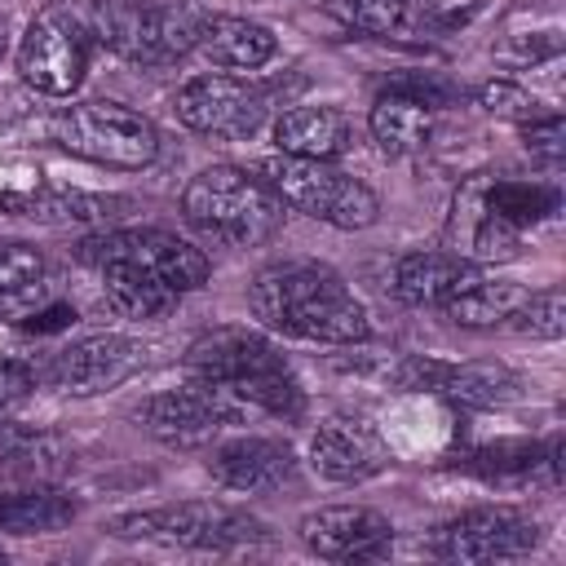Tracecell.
<instances>
[{
	"label": "cell",
	"instance_id": "obj_6",
	"mask_svg": "<svg viewBox=\"0 0 566 566\" xmlns=\"http://www.w3.org/2000/svg\"><path fill=\"white\" fill-rule=\"evenodd\" d=\"M111 535L119 539H159L172 548H243L270 535L265 522L248 517L243 509H230L221 500H181L150 513H124L111 522Z\"/></svg>",
	"mask_w": 566,
	"mask_h": 566
},
{
	"label": "cell",
	"instance_id": "obj_17",
	"mask_svg": "<svg viewBox=\"0 0 566 566\" xmlns=\"http://www.w3.org/2000/svg\"><path fill=\"white\" fill-rule=\"evenodd\" d=\"M137 420H142V429H146L150 438H159V442H168V447H203V442H212L217 429H221L217 411L208 407V398H203V389H199L195 380H186V385H177V389L150 394V398L137 407Z\"/></svg>",
	"mask_w": 566,
	"mask_h": 566
},
{
	"label": "cell",
	"instance_id": "obj_13",
	"mask_svg": "<svg viewBox=\"0 0 566 566\" xmlns=\"http://www.w3.org/2000/svg\"><path fill=\"white\" fill-rule=\"evenodd\" d=\"M301 544L327 562H376L394 548V522L367 504H323L296 522Z\"/></svg>",
	"mask_w": 566,
	"mask_h": 566
},
{
	"label": "cell",
	"instance_id": "obj_3",
	"mask_svg": "<svg viewBox=\"0 0 566 566\" xmlns=\"http://www.w3.org/2000/svg\"><path fill=\"white\" fill-rule=\"evenodd\" d=\"M186 371L195 380H230L239 385L265 416H296L301 411V385L292 380L283 354L261 332L248 327H208L186 349Z\"/></svg>",
	"mask_w": 566,
	"mask_h": 566
},
{
	"label": "cell",
	"instance_id": "obj_29",
	"mask_svg": "<svg viewBox=\"0 0 566 566\" xmlns=\"http://www.w3.org/2000/svg\"><path fill=\"white\" fill-rule=\"evenodd\" d=\"M478 102H482L491 115H504V119H513V124H526V119L548 115V111H539V97L526 93L517 80H491V84H482V88H478Z\"/></svg>",
	"mask_w": 566,
	"mask_h": 566
},
{
	"label": "cell",
	"instance_id": "obj_4",
	"mask_svg": "<svg viewBox=\"0 0 566 566\" xmlns=\"http://www.w3.org/2000/svg\"><path fill=\"white\" fill-rule=\"evenodd\" d=\"M256 177L283 199V208L305 212L336 230H363L380 217V199L367 181L340 172L332 159H301V155H265Z\"/></svg>",
	"mask_w": 566,
	"mask_h": 566
},
{
	"label": "cell",
	"instance_id": "obj_18",
	"mask_svg": "<svg viewBox=\"0 0 566 566\" xmlns=\"http://www.w3.org/2000/svg\"><path fill=\"white\" fill-rule=\"evenodd\" d=\"M433 119H438V106H433L429 93L389 88V93L376 97V106L367 115V128H371V137L385 155H416L433 137Z\"/></svg>",
	"mask_w": 566,
	"mask_h": 566
},
{
	"label": "cell",
	"instance_id": "obj_10",
	"mask_svg": "<svg viewBox=\"0 0 566 566\" xmlns=\"http://www.w3.org/2000/svg\"><path fill=\"white\" fill-rule=\"evenodd\" d=\"M539 539H544V526L531 513L509 509V504H486V509H469L451 517L447 526H438L433 553L447 562L486 566V562H517L535 553Z\"/></svg>",
	"mask_w": 566,
	"mask_h": 566
},
{
	"label": "cell",
	"instance_id": "obj_30",
	"mask_svg": "<svg viewBox=\"0 0 566 566\" xmlns=\"http://www.w3.org/2000/svg\"><path fill=\"white\" fill-rule=\"evenodd\" d=\"M482 13V0H420L416 4V22H424L429 31H460Z\"/></svg>",
	"mask_w": 566,
	"mask_h": 566
},
{
	"label": "cell",
	"instance_id": "obj_1",
	"mask_svg": "<svg viewBox=\"0 0 566 566\" xmlns=\"http://www.w3.org/2000/svg\"><path fill=\"white\" fill-rule=\"evenodd\" d=\"M248 305L270 332H283L296 340L363 345L371 336L367 305L323 261L283 256V261L261 265L248 287Z\"/></svg>",
	"mask_w": 566,
	"mask_h": 566
},
{
	"label": "cell",
	"instance_id": "obj_27",
	"mask_svg": "<svg viewBox=\"0 0 566 566\" xmlns=\"http://www.w3.org/2000/svg\"><path fill=\"white\" fill-rule=\"evenodd\" d=\"M509 327L513 332H526L535 340H562V332H566V292L562 287L526 292V301L513 310Z\"/></svg>",
	"mask_w": 566,
	"mask_h": 566
},
{
	"label": "cell",
	"instance_id": "obj_8",
	"mask_svg": "<svg viewBox=\"0 0 566 566\" xmlns=\"http://www.w3.org/2000/svg\"><path fill=\"white\" fill-rule=\"evenodd\" d=\"M18 75L44 97H71L88 71V31L66 9H40L18 40Z\"/></svg>",
	"mask_w": 566,
	"mask_h": 566
},
{
	"label": "cell",
	"instance_id": "obj_5",
	"mask_svg": "<svg viewBox=\"0 0 566 566\" xmlns=\"http://www.w3.org/2000/svg\"><path fill=\"white\" fill-rule=\"evenodd\" d=\"M53 142L88 164L102 168H146L159 155V128L111 97H88V102H71L53 115Z\"/></svg>",
	"mask_w": 566,
	"mask_h": 566
},
{
	"label": "cell",
	"instance_id": "obj_15",
	"mask_svg": "<svg viewBox=\"0 0 566 566\" xmlns=\"http://www.w3.org/2000/svg\"><path fill=\"white\" fill-rule=\"evenodd\" d=\"M208 473L226 486V491H243V495H270L296 482V451L283 438H265V433H243L230 442H217L208 455Z\"/></svg>",
	"mask_w": 566,
	"mask_h": 566
},
{
	"label": "cell",
	"instance_id": "obj_12",
	"mask_svg": "<svg viewBox=\"0 0 566 566\" xmlns=\"http://www.w3.org/2000/svg\"><path fill=\"white\" fill-rule=\"evenodd\" d=\"M389 442L363 411H332L310 433V464L327 482H367L389 469Z\"/></svg>",
	"mask_w": 566,
	"mask_h": 566
},
{
	"label": "cell",
	"instance_id": "obj_7",
	"mask_svg": "<svg viewBox=\"0 0 566 566\" xmlns=\"http://www.w3.org/2000/svg\"><path fill=\"white\" fill-rule=\"evenodd\" d=\"M75 256H80L84 265H93V261H124V265H133V270L159 279V283L172 287L177 296L199 292V287L208 283V274H212L203 248H195L190 239H181V234H172V230H155V226H146V230H106V234H93V239H84V243L75 248Z\"/></svg>",
	"mask_w": 566,
	"mask_h": 566
},
{
	"label": "cell",
	"instance_id": "obj_26",
	"mask_svg": "<svg viewBox=\"0 0 566 566\" xmlns=\"http://www.w3.org/2000/svg\"><path fill=\"white\" fill-rule=\"evenodd\" d=\"M486 212H495V217H504V221H513L517 230L522 226H535V221H544L548 212H557V195L548 190V186H526V181H500L495 190H491V203H486Z\"/></svg>",
	"mask_w": 566,
	"mask_h": 566
},
{
	"label": "cell",
	"instance_id": "obj_21",
	"mask_svg": "<svg viewBox=\"0 0 566 566\" xmlns=\"http://www.w3.org/2000/svg\"><path fill=\"white\" fill-rule=\"evenodd\" d=\"M88 270L102 283V301L124 318H159L181 301L172 287H164L159 279H150L124 261H93Z\"/></svg>",
	"mask_w": 566,
	"mask_h": 566
},
{
	"label": "cell",
	"instance_id": "obj_24",
	"mask_svg": "<svg viewBox=\"0 0 566 566\" xmlns=\"http://www.w3.org/2000/svg\"><path fill=\"white\" fill-rule=\"evenodd\" d=\"M438 394H447L464 407H495V402H509L517 394V376L500 363H469V367L447 363V371L438 380Z\"/></svg>",
	"mask_w": 566,
	"mask_h": 566
},
{
	"label": "cell",
	"instance_id": "obj_14",
	"mask_svg": "<svg viewBox=\"0 0 566 566\" xmlns=\"http://www.w3.org/2000/svg\"><path fill=\"white\" fill-rule=\"evenodd\" d=\"M142 363H146L142 340L119 336V332H97V336H84V340L57 349L49 376L57 389H66L75 398H93V394L124 385Z\"/></svg>",
	"mask_w": 566,
	"mask_h": 566
},
{
	"label": "cell",
	"instance_id": "obj_32",
	"mask_svg": "<svg viewBox=\"0 0 566 566\" xmlns=\"http://www.w3.org/2000/svg\"><path fill=\"white\" fill-rule=\"evenodd\" d=\"M27 389H31V367L18 363V358H9V354H0V407L13 402V398H22Z\"/></svg>",
	"mask_w": 566,
	"mask_h": 566
},
{
	"label": "cell",
	"instance_id": "obj_19",
	"mask_svg": "<svg viewBox=\"0 0 566 566\" xmlns=\"http://www.w3.org/2000/svg\"><path fill=\"white\" fill-rule=\"evenodd\" d=\"M349 115L340 106H292L274 124V142L283 155L301 159H336L349 150Z\"/></svg>",
	"mask_w": 566,
	"mask_h": 566
},
{
	"label": "cell",
	"instance_id": "obj_23",
	"mask_svg": "<svg viewBox=\"0 0 566 566\" xmlns=\"http://www.w3.org/2000/svg\"><path fill=\"white\" fill-rule=\"evenodd\" d=\"M526 283H517V279H478L469 292H460L455 301H447L442 305V314L451 318V323H460V327H495V323H509L513 318V310L526 301Z\"/></svg>",
	"mask_w": 566,
	"mask_h": 566
},
{
	"label": "cell",
	"instance_id": "obj_9",
	"mask_svg": "<svg viewBox=\"0 0 566 566\" xmlns=\"http://www.w3.org/2000/svg\"><path fill=\"white\" fill-rule=\"evenodd\" d=\"M208 13L186 4H142L111 0L102 9V40L133 62H172L199 44Z\"/></svg>",
	"mask_w": 566,
	"mask_h": 566
},
{
	"label": "cell",
	"instance_id": "obj_28",
	"mask_svg": "<svg viewBox=\"0 0 566 566\" xmlns=\"http://www.w3.org/2000/svg\"><path fill=\"white\" fill-rule=\"evenodd\" d=\"M522 252V230L495 212H486L473 230V243H469V256L478 265H495V261H513Z\"/></svg>",
	"mask_w": 566,
	"mask_h": 566
},
{
	"label": "cell",
	"instance_id": "obj_2",
	"mask_svg": "<svg viewBox=\"0 0 566 566\" xmlns=\"http://www.w3.org/2000/svg\"><path fill=\"white\" fill-rule=\"evenodd\" d=\"M181 212L203 239L221 248H256L274 239L287 217L283 199L256 172L234 164H212L195 172L181 190Z\"/></svg>",
	"mask_w": 566,
	"mask_h": 566
},
{
	"label": "cell",
	"instance_id": "obj_22",
	"mask_svg": "<svg viewBox=\"0 0 566 566\" xmlns=\"http://www.w3.org/2000/svg\"><path fill=\"white\" fill-rule=\"evenodd\" d=\"M75 513H80V504L66 491L35 486V491L0 500V535H53V531L71 526Z\"/></svg>",
	"mask_w": 566,
	"mask_h": 566
},
{
	"label": "cell",
	"instance_id": "obj_16",
	"mask_svg": "<svg viewBox=\"0 0 566 566\" xmlns=\"http://www.w3.org/2000/svg\"><path fill=\"white\" fill-rule=\"evenodd\" d=\"M482 279V265L460 252H407L394 270V292L407 305H433L442 310L460 292H469Z\"/></svg>",
	"mask_w": 566,
	"mask_h": 566
},
{
	"label": "cell",
	"instance_id": "obj_20",
	"mask_svg": "<svg viewBox=\"0 0 566 566\" xmlns=\"http://www.w3.org/2000/svg\"><path fill=\"white\" fill-rule=\"evenodd\" d=\"M199 49L226 71H256L279 53V35L252 18H208Z\"/></svg>",
	"mask_w": 566,
	"mask_h": 566
},
{
	"label": "cell",
	"instance_id": "obj_11",
	"mask_svg": "<svg viewBox=\"0 0 566 566\" xmlns=\"http://www.w3.org/2000/svg\"><path fill=\"white\" fill-rule=\"evenodd\" d=\"M172 111L190 133L239 142V137H252L261 128L265 93L256 84L230 75V71H208V75H195L177 88Z\"/></svg>",
	"mask_w": 566,
	"mask_h": 566
},
{
	"label": "cell",
	"instance_id": "obj_31",
	"mask_svg": "<svg viewBox=\"0 0 566 566\" xmlns=\"http://www.w3.org/2000/svg\"><path fill=\"white\" fill-rule=\"evenodd\" d=\"M562 137H566V128H562V115H553V111L539 115V119H526V124H522V142H526V150L539 155L544 164H557V159H562V146H566Z\"/></svg>",
	"mask_w": 566,
	"mask_h": 566
},
{
	"label": "cell",
	"instance_id": "obj_25",
	"mask_svg": "<svg viewBox=\"0 0 566 566\" xmlns=\"http://www.w3.org/2000/svg\"><path fill=\"white\" fill-rule=\"evenodd\" d=\"M327 9L367 35H402L416 27V0H327Z\"/></svg>",
	"mask_w": 566,
	"mask_h": 566
}]
</instances>
